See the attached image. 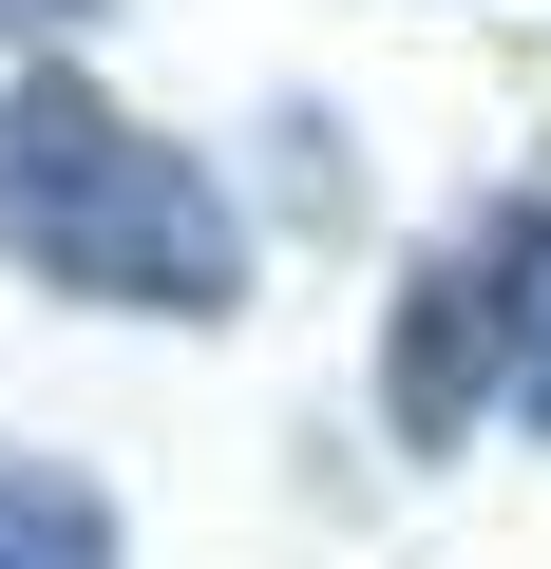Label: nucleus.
<instances>
[{"label": "nucleus", "mask_w": 551, "mask_h": 569, "mask_svg": "<svg viewBox=\"0 0 551 569\" xmlns=\"http://www.w3.org/2000/svg\"><path fill=\"white\" fill-rule=\"evenodd\" d=\"M513 418H532V437H551V342H532V380H513Z\"/></svg>", "instance_id": "nucleus-5"}, {"label": "nucleus", "mask_w": 551, "mask_h": 569, "mask_svg": "<svg viewBox=\"0 0 551 569\" xmlns=\"http://www.w3.org/2000/svg\"><path fill=\"white\" fill-rule=\"evenodd\" d=\"M0 569H115V493L77 456H0Z\"/></svg>", "instance_id": "nucleus-3"}, {"label": "nucleus", "mask_w": 551, "mask_h": 569, "mask_svg": "<svg viewBox=\"0 0 551 569\" xmlns=\"http://www.w3.org/2000/svg\"><path fill=\"white\" fill-rule=\"evenodd\" d=\"M513 342H551V209H475V228H437V247H419L400 342H381V418H400L419 456H456ZM513 380H532V361H513Z\"/></svg>", "instance_id": "nucleus-2"}, {"label": "nucleus", "mask_w": 551, "mask_h": 569, "mask_svg": "<svg viewBox=\"0 0 551 569\" xmlns=\"http://www.w3.org/2000/svg\"><path fill=\"white\" fill-rule=\"evenodd\" d=\"M96 20V0H0V39H77Z\"/></svg>", "instance_id": "nucleus-4"}, {"label": "nucleus", "mask_w": 551, "mask_h": 569, "mask_svg": "<svg viewBox=\"0 0 551 569\" xmlns=\"http://www.w3.org/2000/svg\"><path fill=\"white\" fill-rule=\"evenodd\" d=\"M0 266L58 305H115V323H228L247 209L209 190V152H171L96 77H20L0 96Z\"/></svg>", "instance_id": "nucleus-1"}]
</instances>
